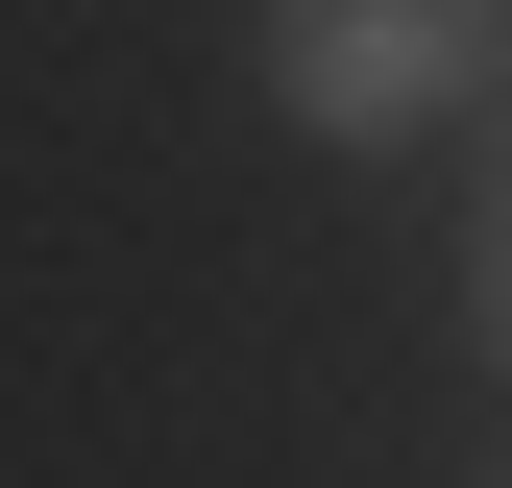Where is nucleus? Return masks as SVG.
I'll return each instance as SVG.
<instances>
[{
	"mask_svg": "<svg viewBox=\"0 0 512 488\" xmlns=\"http://www.w3.org/2000/svg\"><path fill=\"white\" fill-rule=\"evenodd\" d=\"M464 318H488V366H512V98H488V196H464Z\"/></svg>",
	"mask_w": 512,
	"mask_h": 488,
	"instance_id": "f03ea898",
	"label": "nucleus"
},
{
	"mask_svg": "<svg viewBox=\"0 0 512 488\" xmlns=\"http://www.w3.org/2000/svg\"><path fill=\"white\" fill-rule=\"evenodd\" d=\"M244 74H269L293 147L391 171V147H439V122L512 98V0H244Z\"/></svg>",
	"mask_w": 512,
	"mask_h": 488,
	"instance_id": "f257e3e1",
	"label": "nucleus"
}]
</instances>
